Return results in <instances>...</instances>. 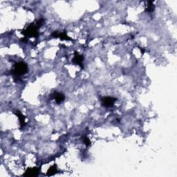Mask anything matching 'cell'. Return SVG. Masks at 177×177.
<instances>
[{
    "mask_svg": "<svg viewBox=\"0 0 177 177\" xmlns=\"http://www.w3.org/2000/svg\"><path fill=\"white\" fill-rule=\"evenodd\" d=\"M28 67L24 62H20L16 63L13 66V69L12 70V73L15 75H22L28 72Z\"/></svg>",
    "mask_w": 177,
    "mask_h": 177,
    "instance_id": "cell-2",
    "label": "cell"
},
{
    "mask_svg": "<svg viewBox=\"0 0 177 177\" xmlns=\"http://www.w3.org/2000/svg\"><path fill=\"white\" fill-rule=\"evenodd\" d=\"M39 28H40V26H38L37 22L35 24L31 23L23 31H22V34L26 37H29V38L37 37L38 35Z\"/></svg>",
    "mask_w": 177,
    "mask_h": 177,
    "instance_id": "cell-1",
    "label": "cell"
},
{
    "mask_svg": "<svg viewBox=\"0 0 177 177\" xmlns=\"http://www.w3.org/2000/svg\"><path fill=\"white\" fill-rule=\"evenodd\" d=\"M154 9V4H153L152 1H148V5L147 6V8H146V11L147 12H149V13H151V12H153Z\"/></svg>",
    "mask_w": 177,
    "mask_h": 177,
    "instance_id": "cell-10",
    "label": "cell"
},
{
    "mask_svg": "<svg viewBox=\"0 0 177 177\" xmlns=\"http://www.w3.org/2000/svg\"><path fill=\"white\" fill-rule=\"evenodd\" d=\"M53 37L55 38H60L62 40H71L69 37H68V35H67V33H58V32H55L52 34Z\"/></svg>",
    "mask_w": 177,
    "mask_h": 177,
    "instance_id": "cell-8",
    "label": "cell"
},
{
    "mask_svg": "<svg viewBox=\"0 0 177 177\" xmlns=\"http://www.w3.org/2000/svg\"><path fill=\"white\" fill-rule=\"evenodd\" d=\"M116 101V99L115 98L110 97V96H106L102 98L101 99V103L102 105L104 107H112L115 104V102Z\"/></svg>",
    "mask_w": 177,
    "mask_h": 177,
    "instance_id": "cell-3",
    "label": "cell"
},
{
    "mask_svg": "<svg viewBox=\"0 0 177 177\" xmlns=\"http://www.w3.org/2000/svg\"><path fill=\"white\" fill-rule=\"evenodd\" d=\"M83 60L84 58L82 55H80L77 52H75L74 53V57L73 59V63L76 64V65L80 66L81 67H83Z\"/></svg>",
    "mask_w": 177,
    "mask_h": 177,
    "instance_id": "cell-5",
    "label": "cell"
},
{
    "mask_svg": "<svg viewBox=\"0 0 177 177\" xmlns=\"http://www.w3.org/2000/svg\"><path fill=\"white\" fill-rule=\"evenodd\" d=\"M83 141H84V143H85V144L86 145V146H87V147H89V146L91 145L90 140H89V138L87 137V136H84Z\"/></svg>",
    "mask_w": 177,
    "mask_h": 177,
    "instance_id": "cell-11",
    "label": "cell"
},
{
    "mask_svg": "<svg viewBox=\"0 0 177 177\" xmlns=\"http://www.w3.org/2000/svg\"><path fill=\"white\" fill-rule=\"evenodd\" d=\"M53 95V99L58 104L61 103V102H62L64 100H65V95H64L63 94H62V93L55 92Z\"/></svg>",
    "mask_w": 177,
    "mask_h": 177,
    "instance_id": "cell-6",
    "label": "cell"
},
{
    "mask_svg": "<svg viewBox=\"0 0 177 177\" xmlns=\"http://www.w3.org/2000/svg\"><path fill=\"white\" fill-rule=\"evenodd\" d=\"M57 172H58V170H57L56 166H53L50 167L49 169H48V172H47L46 175L47 176H52V175L55 174L57 173Z\"/></svg>",
    "mask_w": 177,
    "mask_h": 177,
    "instance_id": "cell-9",
    "label": "cell"
},
{
    "mask_svg": "<svg viewBox=\"0 0 177 177\" xmlns=\"http://www.w3.org/2000/svg\"><path fill=\"white\" fill-rule=\"evenodd\" d=\"M40 174V169L38 168H30L26 170L24 176H37Z\"/></svg>",
    "mask_w": 177,
    "mask_h": 177,
    "instance_id": "cell-4",
    "label": "cell"
},
{
    "mask_svg": "<svg viewBox=\"0 0 177 177\" xmlns=\"http://www.w3.org/2000/svg\"><path fill=\"white\" fill-rule=\"evenodd\" d=\"M15 114L18 117V118H19L20 126H21V127H23L24 126L26 125V122H25V116L18 110H17V112H15Z\"/></svg>",
    "mask_w": 177,
    "mask_h": 177,
    "instance_id": "cell-7",
    "label": "cell"
}]
</instances>
